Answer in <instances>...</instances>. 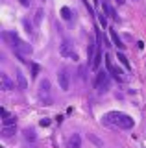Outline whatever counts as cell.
Listing matches in <instances>:
<instances>
[{
    "mask_svg": "<svg viewBox=\"0 0 146 148\" xmlns=\"http://www.w3.org/2000/svg\"><path fill=\"white\" fill-rule=\"evenodd\" d=\"M4 39L13 46L15 52H20V54H24V56H31V52H33V48H31L28 43L20 41L19 37H17V34H13V32H4Z\"/></svg>",
    "mask_w": 146,
    "mask_h": 148,
    "instance_id": "7a4b0ae2",
    "label": "cell"
},
{
    "mask_svg": "<svg viewBox=\"0 0 146 148\" xmlns=\"http://www.w3.org/2000/svg\"><path fill=\"white\" fill-rule=\"evenodd\" d=\"M15 74H17V83H19V89L26 91V89H28V80H26V76L22 74V71H20V69H17V71H15Z\"/></svg>",
    "mask_w": 146,
    "mask_h": 148,
    "instance_id": "9c48e42d",
    "label": "cell"
},
{
    "mask_svg": "<svg viewBox=\"0 0 146 148\" xmlns=\"http://www.w3.org/2000/svg\"><path fill=\"white\" fill-rule=\"evenodd\" d=\"M102 8H104V11H106V15H107V17H111L113 21H118V17H117L115 9L109 6V2H107V0H104V2H102Z\"/></svg>",
    "mask_w": 146,
    "mask_h": 148,
    "instance_id": "7c38bea8",
    "label": "cell"
},
{
    "mask_svg": "<svg viewBox=\"0 0 146 148\" xmlns=\"http://www.w3.org/2000/svg\"><path fill=\"white\" fill-rule=\"evenodd\" d=\"M57 82H59L61 91H68L70 89V71L68 69H61L57 72Z\"/></svg>",
    "mask_w": 146,
    "mask_h": 148,
    "instance_id": "5b68a950",
    "label": "cell"
},
{
    "mask_svg": "<svg viewBox=\"0 0 146 148\" xmlns=\"http://www.w3.org/2000/svg\"><path fill=\"white\" fill-rule=\"evenodd\" d=\"M43 15H44V9L39 8L37 11H35V17H33V22H35V24H41V21H43Z\"/></svg>",
    "mask_w": 146,
    "mask_h": 148,
    "instance_id": "e0dca14e",
    "label": "cell"
},
{
    "mask_svg": "<svg viewBox=\"0 0 146 148\" xmlns=\"http://www.w3.org/2000/svg\"><path fill=\"white\" fill-rule=\"evenodd\" d=\"M109 35H111V41H113V45H115L118 50H124V48H126V46H124V43H122V39L118 37V34H117L115 30H113V28L109 30Z\"/></svg>",
    "mask_w": 146,
    "mask_h": 148,
    "instance_id": "8fae6325",
    "label": "cell"
},
{
    "mask_svg": "<svg viewBox=\"0 0 146 148\" xmlns=\"http://www.w3.org/2000/svg\"><path fill=\"white\" fill-rule=\"evenodd\" d=\"M0 83H2L0 91H4V92H10V91H13V87H15V83L10 80V76H8V74H4V72L0 74Z\"/></svg>",
    "mask_w": 146,
    "mask_h": 148,
    "instance_id": "ba28073f",
    "label": "cell"
},
{
    "mask_svg": "<svg viewBox=\"0 0 146 148\" xmlns=\"http://www.w3.org/2000/svg\"><path fill=\"white\" fill-rule=\"evenodd\" d=\"M39 124H41L43 128H48V126H50V119H46V117L41 119V120H39Z\"/></svg>",
    "mask_w": 146,
    "mask_h": 148,
    "instance_id": "cb8c5ba5",
    "label": "cell"
},
{
    "mask_svg": "<svg viewBox=\"0 0 146 148\" xmlns=\"http://www.w3.org/2000/svg\"><path fill=\"white\" fill-rule=\"evenodd\" d=\"M106 17H107L106 13H100V15H98V21H100V26H102V28H107V18Z\"/></svg>",
    "mask_w": 146,
    "mask_h": 148,
    "instance_id": "44dd1931",
    "label": "cell"
},
{
    "mask_svg": "<svg viewBox=\"0 0 146 148\" xmlns=\"http://www.w3.org/2000/svg\"><path fill=\"white\" fill-rule=\"evenodd\" d=\"M117 4H118V6H122V4H124V0H117Z\"/></svg>",
    "mask_w": 146,
    "mask_h": 148,
    "instance_id": "f546056e",
    "label": "cell"
},
{
    "mask_svg": "<svg viewBox=\"0 0 146 148\" xmlns=\"http://www.w3.org/2000/svg\"><path fill=\"white\" fill-rule=\"evenodd\" d=\"M19 2H20L24 8H28V6H30V0H19Z\"/></svg>",
    "mask_w": 146,
    "mask_h": 148,
    "instance_id": "83f0119b",
    "label": "cell"
},
{
    "mask_svg": "<svg viewBox=\"0 0 146 148\" xmlns=\"http://www.w3.org/2000/svg\"><path fill=\"white\" fill-rule=\"evenodd\" d=\"M67 148H81V137L80 135H70L67 139Z\"/></svg>",
    "mask_w": 146,
    "mask_h": 148,
    "instance_id": "30bf717a",
    "label": "cell"
},
{
    "mask_svg": "<svg viewBox=\"0 0 146 148\" xmlns=\"http://www.w3.org/2000/svg\"><path fill=\"white\" fill-rule=\"evenodd\" d=\"M0 115H2V119H6V117H10V115H8V111H6V109H4V108H2V109H0Z\"/></svg>",
    "mask_w": 146,
    "mask_h": 148,
    "instance_id": "4316f807",
    "label": "cell"
},
{
    "mask_svg": "<svg viewBox=\"0 0 146 148\" xmlns=\"http://www.w3.org/2000/svg\"><path fill=\"white\" fill-rule=\"evenodd\" d=\"M24 139L26 141H35V132L33 130H24Z\"/></svg>",
    "mask_w": 146,
    "mask_h": 148,
    "instance_id": "ffe728a7",
    "label": "cell"
},
{
    "mask_svg": "<svg viewBox=\"0 0 146 148\" xmlns=\"http://www.w3.org/2000/svg\"><path fill=\"white\" fill-rule=\"evenodd\" d=\"M106 67H107V72L111 74L113 78H115L117 82H122L124 78H122V72L118 71V69L113 65V58H111V54H106Z\"/></svg>",
    "mask_w": 146,
    "mask_h": 148,
    "instance_id": "8992f818",
    "label": "cell"
},
{
    "mask_svg": "<svg viewBox=\"0 0 146 148\" xmlns=\"http://www.w3.org/2000/svg\"><path fill=\"white\" fill-rule=\"evenodd\" d=\"M102 124L111 126V128H118V130H131L135 120L130 115L122 113V111H109V113L102 115Z\"/></svg>",
    "mask_w": 146,
    "mask_h": 148,
    "instance_id": "6da1fadb",
    "label": "cell"
},
{
    "mask_svg": "<svg viewBox=\"0 0 146 148\" xmlns=\"http://www.w3.org/2000/svg\"><path fill=\"white\" fill-rule=\"evenodd\" d=\"M89 139H91V141H93L96 146H102V141H100V139H98L96 135H89Z\"/></svg>",
    "mask_w": 146,
    "mask_h": 148,
    "instance_id": "d4e9b609",
    "label": "cell"
},
{
    "mask_svg": "<svg viewBox=\"0 0 146 148\" xmlns=\"http://www.w3.org/2000/svg\"><path fill=\"white\" fill-rule=\"evenodd\" d=\"M39 100L44 102L46 106L52 104V96H50V80H46V78L39 83Z\"/></svg>",
    "mask_w": 146,
    "mask_h": 148,
    "instance_id": "277c9868",
    "label": "cell"
},
{
    "mask_svg": "<svg viewBox=\"0 0 146 148\" xmlns=\"http://www.w3.org/2000/svg\"><path fill=\"white\" fill-rule=\"evenodd\" d=\"M39 71H41V67H39V65H37V63H31V78H37Z\"/></svg>",
    "mask_w": 146,
    "mask_h": 148,
    "instance_id": "7402d4cb",
    "label": "cell"
},
{
    "mask_svg": "<svg viewBox=\"0 0 146 148\" xmlns=\"http://www.w3.org/2000/svg\"><path fill=\"white\" fill-rule=\"evenodd\" d=\"M56 120H57L59 124H61V122H63V115H57V117H56Z\"/></svg>",
    "mask_w": 146,
    "mask_h": 148,
    "instance_id": "f1b7e54d",
    "label": "cell"
},
{
    "mask_svg": "<svg viewBox=\"0 0 146 148\" xmlns=\"http://www.w3.org/2000/svg\"><path fill=\"white\" fill-rule=\"evenodd\" d=\"M2 124L4 126H15V117H6L2 120Z\"/></svg>",
    "mask_w": 146,
    "mask_h": 148,
    "instance_id": "603a6c76",
    "label": "cell"
},
{
    "mask_svg": "<svg viewBox=\"0 0 146 148\" xmlns=\"http://www.w3.org/2000/svg\"><path fill=\"white\" fill-rule=\"evenodd\" d=\"M118 61H120L122 65H124V69L126 71H131V65H130V61H128V58L122 52H118Z\"/></svg>",
    "mask_w": 146,
    "mask_h": 148,
    "instance_id": "2e32d148",
    "label": "cell"
},
{
    "mask_svg": "<svg viewBox=\"0 0 146 148\" xmlns=\"http://www.w3.org/2000/svg\"><path fill=\"white\" fill-rule=\"evenodd\" d=\"M102 2H104V0H102Z\"/></svg>",
    "mask_w": 146,
    "mask_h": 148,
    "instance_id": "4dcf8cb0",
    "label": "cell"
},
{
    "mask_svg": "<svg viewBox=\"0 0 146 148\" xmlns=\"http://www.w3.org/2000/svg\"><path fill=\"white\" fill-rule=\"evenodd\" d=\"M59 52H61V56H65V58H70V59H74V61H78V54L72 50V43H70L68 39H65V41L61 43Z\"/></svg>",
    "mask_w": 146,
    "mask_h": 148,
    "instance_id": "52a82bcc",
    "label": "cell"
},
{
    "mask_svg": "<svg viewBox=\"0 0 146 148\" xmlns=\"http://www.w3.org/2000/svg\"><path fill=\"white\" fill-rule=\"evenodd\" d=\"M61 17L63 18H65V21H70V18H72V11H70V8H61Z\"/></svg>",
    "mask_w": 146,
    "mask_h": 148,
    "instance_id": "ac0fdd59",
    "label": "cell"
},
{
    "mask_svg": "<svg viewBox=\"0 0 146 148\" xmlns=\"http://www.w3.org/2000/svg\"><path fill=\"white\" fill-rule=\"evenodd\" d=\"M96 48L98 46L93 43V41H89V48H87V59L91 63H93V59H94V56H96Z\"/></svg>",
    "mask_w": 146,
    "mask_h": 148,
    "instance_id": "9a60e30c",
    "label": "cell"
},
{
    "mask_svg": "<svg viewBox=\"0 0 146 148\" xmlns=\"http://www.w3.org/2000/svg\"><path fill=\"white\" fill-rule=\"evenodd\" d=\"M94 87L100 91V92H106L109 89V72L106 71H100L94 78Z\"/></svg>",
    "mask_w": 146,
    "mask_h": 148,
    "instance_id": "3957f363",
    "label": "cell"
},
{
    "mask_svg": "<svg viewBox=\"0 0 146 148\" xmlns=\"http://www.w3.org/2000/svg\"><path fill=\"white\" fill-rule=\"evenodd\" d=\"M22 24H24L26 34H28V35H33V26H31V22L28 21V18H24V21H22Z\"/></svg>",
    "mask_w": 146,
    "mask_h": 148,
    "instance_id": "d6986e66",
    "label": "cell"
},
{
    "mask_svg": "<svg viewBox=\"0 0 146 148\" xmlns=\"http://www.w3.org/2000/svg\"><path fill=\"white\" fill-rule=\"evenodd\" d=\"M100 63H102V50H100V46H98V48H96V56H94L93 63H91V69H93V71H98Z\"/></svg>",
    "mask_w": 146,
    "mask_h": 148,
    "instance_id": "5bb4252c",
    "label": "cell"
},
{
    "mask_svg": "<svg viewBox=\"0 0 146 148\" xmlns=\"http://www.w3.org/2000/svg\"><path fill=\"white\" fill-rule=\"evenodd\" d=\"M80 76L81 80H85V67H80Z\"/></svg>",
    "mask_w": 146,
    "mask_h": 148,
    "instance_id": "484cf974",
    "label": "cell"
},
{
    "mask_svg": "<svg viewBox=\"0 0 146 148\" xmlns=\"http://www.w3.org/2000/svg\"><path fill=\"white\" fill-rule=\"evenodd\" d=\"M17 128L15 126H2V132H0V135H2V139H10L15 135Z\"/></svg>",
    "mask_w": 146,
    "mask_h": 148,
    "instance_id": "4fadbf2b",
    "label": "cell"
}]
</instances>
